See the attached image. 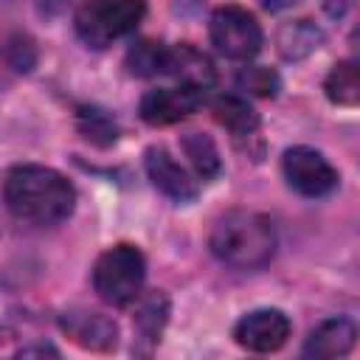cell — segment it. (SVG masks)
Listing matches in <instances>:
<instances>
[{"mask_svg": "<svg viewBox=\"0 0 360 360\" xmlns=\"http://www.w3.org/2000/svg\"><path fill=\"white\" fill-rule=\"evenodd\" d=\"M211 253L236 270L264 267L276 253V228L264 214L256 211H228L222 214L208 236Z\"/></svg>", "mask_w": 360, "mask_h": 360, "instance_id": "cell-2", "label": "cell"}, {"mask_svg": "<svg viewBox=\"0 0 360 360\" xmlns=\"http://www.w3.org/2000/svg\"><path fill=\"white\" fill-rule=\"evenodd\" d=\"M8 211L31 225H56L73 214L76 191L59 172L37 163H22L6 174Z\"/></svg>", "mask_w": 360, "mask_h": 360, "instance_id": "cell-1", "label": "cell"}, {"mask_svg": "<svg viewBox=\"0 0 360 360\" xmlns=\"http://www.w3.org/2000/svg\"><path fill=\"white\" fill-rule=\"evenodd\" d=\"M146 14L143 0H90L76 11V34L90 48H107L132 34Z\"/></svg>", "mask_w": 360, "mask_h": 360, "instance_id": "cell-4", "label": "cell"}, {"mask_svg": "<svg viewBox=\"0 0 360 360\" xmlns=\"http://www.w3.org/2000/svg\"><path fill=\"white\" fill-rule=\"evenodd\" d=\"M211 42L228 59H253L262 51V28L256 17L239 6H222L211 14Z\"/></svg>", "mask_w": 360, "mask_h": 360, "instance_id": "cell-5", "label": "cell"}, {"mask_svg": "<svg viewBox=\"0 0 360 360\" xmlns=\"http://www.w3.org/2000/svg\"><path fill=\"white\" fill-rule=\"evenodd\" d=\"M169 321V298L155 290V292H146L141 301H138V312H135V329H138V340L149 343V349L160 340V332Z\"/></svg>", "mask_w": 360, "mask_h": 360, "instance_id": "cell-14", "label": "cell"}, {"mask_svg": "<svg viewBox=\"0 0 360 360\" xmlns=\"http://www.w3.org/2000/svg\"><path fill=\"white\" fill-rule=\"evenodd\" d=\"M211 112L233 135H250L259 127V112L239 96H219L211 104Z\"/></svg>", "mask_w": 360, "mask_h": 360, "instance_id": "cell-16", "label": "cell"}, {"mask_svg": "<svg viewBox=\"0 0 360 360\" xmlns=\"http://www.w3.org/2000/svg\"><path fill=\"white\" fill-rule=\"evenodd\" d=\"M79 132H82L87 141L98 143V146H110V143H115V138H118L115 121H112L104 110H96V107L79 110Z\"/></svg>", "mask_w": 360, "mask_h": 360, "instance_id": "cell-19", "label": "cell"}, {"mask_svg": "<svg viewBox=\"0 0 360 360\" xmlns=\"http://www.w3.org/2000/svg\"><path fill=\"white\" fill-rule=\"evenodd\" d=\"M202 93L200 87H188V84H177V87H158V90H149L143 98H141V118L152 127H169V124H177L183 121L186 115H191L200 101H202Z\"/></svg>", "mask_w": 360, "mask_h": 360, "instance_id": "cell-7", "label": "cell"}, {"mask_svg": "<svg viewBox=\"0 0 360 360\" xmlns=\"http://www.w3.org/2000/svg\"><path fill=\"white\" fill-rule=\"evenodd\" d=\"M6 62H8L11 70L28 73L34 68V62H37V45H34V39L28 34H20V31L11 34L8 42H6Z\"/></svg>", "mask_w": 360, "mask_h": 360, "instance_id": "cell-21", "label": "cell"}, {"mask_svg": "<svg viewBox=\"0 0 360 360\" xmlns=\"http://www.w3.org/2000/svg\"><path fill=\"white\" fill-rule=\"evenodd\" d=\"M39 3V8L45 11V14H59L65 6H68V0H37Z\"/></svg>", "mask_w": 360, "mask_h": 360, "instance_id": "cell-23", "label": "cell"}, {"mask_svg": "<svg viewBox=\"0 0 360 360\" xmlns=\"http://www.w3.org/2000/svg\"><path fill=\"white\" fill-rule=\"evenodd\" d=\"M166 73L172 79H177V84H188V87H200V90H208L214 84L211 59L202 51H197L194 45H188V42H180V45L169 48Z\"/></svg>", "mask_w": 360, "mask_h": 360, "instance_id": "cell-12", "label": "cell"}, {"mask_svg": "<svg viewBox=\"0 0 360 360\" xmlns=\"http://www.w3.org/2000/svg\"><path fill=\"white\" fill-rule=\"evenodd\" d=\"M281 166L290 188L304 197H323L338 186V172L332 169V163L309 146L287 149Z\"/></svg>", "mask_w": 360, "mask_h": 360, "instance_id": "cell-6", "label": "cell"}, {"mask_svg": "<svg viewBox=\"0 0 360 360\" xmlns=\"http://www.w3.org/2000/svg\"><path fill=\"white\" fill-rule=\"evenodd\" d=\"M326 98L335 104H360V56L338 62L326 82H323Z\"/></svg>", "mask_w": 360, "mask_h": 360, "instance_id": "cell-15", "label": "cell"}, {"mask_svg": "<svg viewBox=\"0 0 360 360\" xmlns=\"http://www.w3.org/2000/svg\"><path fill=\"white\" fill-rule=\"evenodd\" d=\"M267 11H281V8H290V6H295L298 0H259Z\"/></svg>", "mask_w": 360, "mask_h": 360, "instance_id": "cell-24", "label": "cell"}, {"mask_svg": "<svg viewBox=\"0 0 360 360\" xmlns=\"http://www.w3.org/2000/svg\"><path fill=\"white\" fill-rule=\"evenodd\" d=\"M323 45V31L312 20H290L276 31V48L287 62L307 59Z\"/></svg>", "mask_w": 360, "mask_h": 360, "instance_id": "cell-13", "label": "cell"}, {"mask_svg": "<svg viewBox=\"0 0 360 360\" xmlns=\"http://www.w3.org/2000/svg\"><path fill=\"white\" fill-rule=\"evenodd\" d=\"M143 166L149 180L155 183L158 191H163L174 202H188L197 197V180L163 149V146H149L143 155Z\"/></svg>", "mask_w": 360, "mask_h": 360, "instance_id": "cell-10", "label": "cell"}, {"mask_svg": "<svg viewBox=\"0 0 360 360\" xmlns=\"http://www.w3.org/2000/svg\"><path fill=\"white\" fill-rule=\"evenodd\" d=\"M146 278L143 253L135 245H115L96 259L93 287L101 301L112 307H129L141 298V287Z\"/></svg>", "mask_w": 360, "mask_h": 360, "instance_id": "cell-3", "label": "cell"}, {"mask_svg": "<svg viewBox=\"0 0 360 360\" xmlns=\"http://www.w3.org/2000/svg\"><path fill=\"white\" fill-rule=\"evenodd\" d=\"M31 354H56L53 346H28V349H20V357H31Z\"/></svg>", "mask_w": 360, "mask_h": 360, "instance_id": "cell-25", "label": "cell"}, {"mask_svg": "<svg viewBox=\"0 0 360 360\" xmlns=\"http://www.w3.org/2000/svg\"><path fill=\"white\" fill-rule=\"evenodd\" d=\"M352 3H354V0H321L323 11L332 14V17H343V14L352 8Z\"/></svg>", "mask_w": 360, "mask_h": 360, "instance_id": "cell-22", "label": "cell"}, {"mask_svg": "<svg viewBox=\"0 0 360 360\" xmlns=\"http://www.w3.org/2000/svg\"><path fill=\"white\" fill-rule=\"evenodd\" d=\"M166 62H169V48L163 42H155V39H141L127 53L129 73L132 76H141V79L166 73Z\"/></svg>", "mask_w": 360, "mask_h": 360, "instance_id": "cell-18", "label": "cell"}, {"mask_svg": "<svg viewBox=\"0 0 360 360\" xmlns=\"http://www.w3.org/2000/svg\"><path fill=\"white\" fill-rule=\"evenodd\" d=\"M278 84H281L278 82V73L270 70V68H264V65H245L236 73V87L245 90V93H250V96L270 98V96L278 93Z\"/></svg>", "mask_w": 360, "mask_h": 360, "instance_id": "cell-20", "label": "cell"}, {"mask_svg": "<svg viewBox=\"0 0 360 360\" xmlns=\"http://www.w3.org/2000/svg\"><path fill=\"white\" fill-rule=\"evenodd\" d=\"M180 149L183 155L188 158V163L194 166V172L202 177V180H211L219 174L222 169V160H219V152L214 146V141L202 132H186L180 138Z\"/></svg>", "mask_w": 360, "mask_h": 360, "instance_id": "cell-17", "label": "cell"}, {"mask_svg": "<svg viewBox=\"0 0 360 360\" xmlns=\"http://www.w3.org/2000/svg\"><path fill=\"white\" fill-rule=\"evenodd\" d=\"M354 343H357V326L349 318H326L309 332L301 354L315 360H332L349 354Z\"/></svg>", "mask_w": 360, "mask_h": 360, "instance_id": "cell-11", "label": "cell"}, {"mask_svg": "<svg viewBox=\"0 0 360 360\" xmlns=\"http://www.w3.org/2000/svg\"><path fill=\"white\" fill-rule=\"evenodd\" d=\"M290 338V318L281 309H253L233 326V340L248 352H276Z\"/></svg>", "mask_w": 360, "mask_h": 360, "instance_id": "cell-8", "label": "cell"}, {"mask_svg": "<svg viewBox=\"0 0 360 360\" xmlns=\"http://www.w3.org/2000/svg\"><path fill=\"white\" fill-rule=\"evenodd\" d=\"M62 332L82 349L90 352H112L118 346V326L112 318L90 309H68L59 318Z\"/></svg>", "mask_w": 360, "mask_h": 360, "instance_id": "cell-9", "label": "cell"}]
</instances>
